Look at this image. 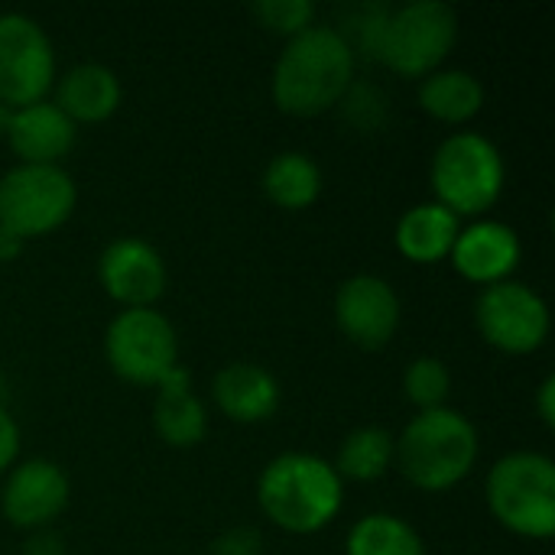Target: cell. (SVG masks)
Wrapping results in <instances>:
<instances>
[{
    "mask_svg": "<svg viewBox=\"0 0 555 555\" xmlns=\"http://www.w3.org/2000/svg\"><path fill=\"white\" fill-rule=\"evenodd\" d=\"M520 237L511 224L494 221V218H478L475 224L462 228L452 247V267L478 283V286H494L501 280H514V270L520 263Z\"/></svg>",
    "mask_w": 555,
    "mask_h": 555,
    "instance_id": "obj_14",
    "label": "cell"
},
{
    "mask_svg": "<svg viewBox=\"0 0 555 555\" xmlns=\"http://www.w3.org/2000/svg\"><path fill=\"white\" fill-rule=\"evenodd\" d=\"M507 166L498 143L478 130L449 133L429 163V182L436 202L452 215H485L504 192Z\"/></svg>",
    "mask_w": 555,
    "mask_h": 555,
    "instance_id": "obj_4",
    "label": "cell"
},
{
    "mask_svg": "<svg viewBox=\"0 0 555 555\" xmlns=\"http://www.w3.org/2000/svg\"><path fill=\"white\" fill-rule=\"evenodd\" d=\"M403 390H406V400L413 406H420V413L442 410L449 393H452V374H449L442 358L420 354L403 371Z\"/></svg>",
    "mask_w": 555,
    "mask_h": 555,
    "instance_id": "obj_24",
    "label": "cell"
},
{
    "mask_svg": "<svg viewBox=\"0 0 555 555\" xmlns=\"http://www.w3.org/2000/svg\"><path fill=\"white\" fill-rule=\"evenodd\" d=\"M354 52L335 26H309L286 39L270 88L280 111L293 117H315L345 98L354 81Z\"/></svg>",
    "mask_w": 555,
    "mask_h": 555,
    "instance_id": "obj_1",
    "label": "cell"
},
{
    "mask_svg": "<svg viewBox=\"0 0 555 555\" xmlns=\"http://www.w3.org/2000/svg\"><path fill=\"white\" fill-rule=\"evenodd\" d=\"M68 475L49 459H26L7 472L0 491V514L20 530H49L68 507Z\"/></svg>",
    "mask_w": 555,
    "mask_h": 555,
    "instance_id": "obj_12",
    "label": "cell"
},
{
    "mask_svg": "<svg viewBox=\"0 0 555 555\" xmlns=\"http://www.w3.org/2000/svg\"><path fill=\"white\" fill-rule=\"evenodd\" d=\"M20 555H65V540L55 530H33Z\"/></svg>",
    "mask_w": 555,
    "mask_h": 555,
    "instance_id": "obj_30",
    "label": "cell"
},
{
    "mask_svg": "<svg viewBox=\"0 0 555 555\" xmlns=\"http://www.w3.org/2000/svg\"><path fill=\"white\" fill-rule=\"evenodd\" d=\"M345 501V481L332 462L312 452L276 455L257 481V504L263 517L286 533L325 530Z\"/></svg>",
    "mask_w": 555,
    "mask_h": 555,
    "instance_id": "obj_2",
    "label": "cell"
},
{
    "mask_svg": "<svg viewBox=\"0 0 555 555\" xmlns=\"http://www.w3.org/2000/svg\"><path fill=\"white\" fill-rule=\"evenodd\" d=\"M387 16H390V7L387 3H358V7H348L345 23L335 26V29L351 46L354 59L358 55L377 59V46H380V33H384Z\"/></svg>",
    "mask_w": 555,
    "mask_h": 555,
    "instance_id": "obj_25",
    "label": "cell"
},
{
    "mask_svg": "<svg viewBox=\"0 0 555 555\" xmlns=\"http://www.w3.org/2000/svg\"><path fill=\"white\" fill-rule=\"evenodd\" d=\"M55 49L26 13H0V104L26 107L46 101L55 85Z\"/></svg>",
    "mask_w": 555,
    "mask_h": 555,
    "instance_id": "obj_10",
    "label": "cell"
},
{
    "mask_svg": "<svg viewBox=\"0 0 555 555\" xmlns=\"http://www.w3.org/2000/svg\"><path fill=\"white\" fill-rule=\"evenodd\" d=\"M420 104L446 124H465L485 107V85L468 68H436L420 81Z\"/></svg>",
    "mask_w": 555,
    "mask_h": 555,
    "instance_id": "obj_20",
    "label": "cell"
},
{
    "mask_svg": "<svg viewBox=\"0 0 555 555\" xmlns=\"http://www.w3.org/2000/svg\"><path fill=\"white\" fill-rule=\"evenodd\" d=\"M153 429L172 449H195L208 436V410L195 397L189 371L182 364L156 387Z\"/></svg>",
    "mask_w": 555,
    "mask_h": 555,
    "instance_id": "obj_17",
    "label": "cell"
},
{
    "mask_svg": "<svg viewBox=\"0 0 555 555\" xmlns=\"http://www.w3.org/2000/svg\"><path fill=\"white\" fill-rule=\"evenodd\" d=\"M7 397H10V387H7V377L0 374V410H7Z\"/></svg>",
    "mask_w": 555,
    "mask_h": 555,
    "instance_id": "obj_33",
    "label": "cell"
},
{
    "mask_svg": "<svg viewBox=\"0 0 555 555\" xmlns=\"http://www.w3.org/2000/svg\"><path fill=\"white\" fill-rule=\"evenodd\" d=\"M10 150L16 153L20 163L29 166H62L68 150L75 146L78 124H72L59 104L52 101H36L26 107L10 111V124L3 130Z\"/></svg>",
    "mask_w": 555,
    "mask_h": 555,
    "instance_id": "obj_15",
    "label": "cell"
},
{
    "mask_svg": "<svg viewBox=\"0 0 555 555\" xmlns=\"http://www.w3.org/2000/svg\"><path fill=\"white\" fill-rule=\"evenodd\" d=\"M338 107L345 111V120H351L358 130H377L387 117V98L377 85L351 81V88L345 91Z\"/></svg>",
    "mask_w": 555,
    "mask_h": 555,
    "instance_id": "obj_27",
    "label": "cell"
},
{
    "mask_svg": "<svg viewBox=\"0 0 555 555\" xmlns=\"http://www.w3.org/2000/svg\"><path fill=\"white\" fill-rule=\"evenodd\" d=\"M98 280L124 309H153V302L166 293L169 273L163 254L150 241L117 237L98 257Z\"/></svg>",
    "mask_w": 555,
    "mask_h": 555,
    "instance_id": "obj_13",
    "label": "cell"
},
{
    "mask_svg": "<svg viewBox=\"0 0 555 555\" xmlns=\"http://www.w3.org/2000/svg\"><path fill=\"white\" fill-rule=\"evenodd\" d=\"M260 185H263V195L276 208L306 211L322 195V169L309 153L283 150L267 163V169L260 176Z\"/></svg>",
    "mask_w": 555,
    "mask_h": 555,
    "instance_id": "obj_21",
    "label": "cell"
},
{
    "mask_svg": "<svg viewBox=\"0 0 555 555\" xmlns=\"http://www.w3.org/2000/svg\"><path fill=\"white\" fill-rule=\"evenodd\" d=\"M120 78L114 68L101 62H81L72 65L59 81H55V101L59 111L72 124H98L107 120L120 107Z\"/></svg>",
    "mask_w": 555,
    "mask_h": 555,
    "instance_id": "obj_18",
    "label": "cell"
},
{
    "mask_svg": "<svg viewBox=\"0 0 555 555\" xmlns=\"http://www.w3.org/2000/svg\"><path fill=\"white\" fill-rule=\"evenodd\" d=\"M478 455L481 442L475 423L452 406L413 416L397 439V462L403 478L426 494L462 485L478 465Z\"/></svg>",
    "mask_w": 555,
    "mask_h": 555,
    "instance_id": "obj_3",
    "label": "cell"
},
{
    "mask_svg": "<svg viewBox=\"0 0 555 555\" xmlns=\"http://www.w3.org/2000/svg\"><path fill=\"white\" fill-rule=\"evenodd\" d=\"M78 202L75 179L62 166L16 163L0 176V224L23 241L59 231Z\"/></svg>",
    "mask_w": 555,
    "mask_h": 555,
    "instance_id": "obj_7",
    "label": "cell"
},
{
    "mask_svg": "<svg viewBox=\"0 0 555 555\" xmlns=\"http://www.w3.org/2000/svg\"><path fill=\"white\" fill-rule=\"evenodd\" d=\"M459 231V215H452L439 202H420L400 215L393 241L410 263H439L452 254Z\"/></svg>",
    "mask_w": 555,
    "mask_h": 555,
    "instance_id": "obj_19",
    "label": "cell"
},
{
    "mask_svg": "<svg viewBox=\"0 0 555 555\" xmlns=\"http://www.w3.org/2000/svg\"><path fill=\"white\" fill-rule=\"evenodd\" d=\"M537 413H540L543 426H546V429H553L555 426V377L553 374H546V377L540 380V387H537Z\"/></svg>",
    "mask_w": 555,
    "mask_h": 555,
    "instance_id": "obj_31",
    "label": "cell"
},
{
    "mask_svg": "<svg viewBox=\"0 0 555 555\" xmlns=\"http://www.w3.org/2000/svg\"><path fill=\"white\" fill-rule=\"evenodd\" d=\"M345 555H426V543L403 517L367 514L351 527Z\"/></svg>",
    "mask_w": 555,
    "mask_h": 555,
    "instance_id": "obj_23",
    "label": "cell"
},
{
    "mask_svg": "<svg viewBox=\"0 0 555 555\" xmlns=\"http://www.w3.org/2000/svg\"><path fill=\"white\" fill-rule=\"evenodd\" d=\"M335 322L351 345L380 351L400 328V296L384 276H348L335 293Z\"/></svg>",
    "mask_w": 555,
    "mask_h": 555,
    "instance_id": "obj_11",
    "label": "cell"
},
{
    "mask_svg": "<svg viewBox=\"0 0 555 555\" xmlns=\"http://www.w3.org/2000/svg\"><path fill=\"white\" fill-rule=\"evenodd\" d=\"M23 247H26V241H23L20 234L7 231V228L0 224V263H10V260H16V257L23 254Z\"/></svg>",
    "mask_w": 555,
    "mask_h": 555,
    "instance_id": "obj_32",
    "label": "cell"
},
{
    "mask_svg": "<svg viewBox=\"0 0 555 555\" xmlns=\"http://www.w3.org/2000/svg\"><path fill=\"white\" fill-rule=\"evenodd\" d=\"M20 455V426L7 410H0V475L16 465Z\"/></svg>",
    "mask_w": 555,
    "mask_h": 555,
    "instance_id": "obj_29",
    "label": "cell"
},
{
    "mask_svg": "<svg viewBox=\"0 0 555 555\" xmlns=\"http://www.w3.org/2000/svg\"><path fill=\"white\" fill-rule=\"evenodd\" d=\"M397 462V436L384 426H358L338 446L335 472L341 481H377Z\"/></svg>",
    "mask_w": 555,
    "mask_h": 555,
    "instance_id": "obj_22",
    "label": "cell"
},
{
    "mask_svg": "<svg viewBox=\"0 0 555 555\" xmlns=\"http://www.w3.org/2000/svg\"><path fill=\"white\" fill-rule=\"evenodd\" d=\"M211 555H263V537L254 527H231L211 543Z\"/></svg>",
    "mask_w": 555,
    "mask_h": 555,
    "instance_id": "obj_28",
    "label": "cell"
},
{
    "mask_svg": "<svg viewBox=\"0 0 555 555\" xmlns=\"http://www.w3.org/2000/svg\"><path fill=\"white\" fill-rule=\"evenodd\" d=\"M250 10L263 29L280 33L286 39L315 26V3H309V0H257Z\"/></svg>",
    "mask_w": 555,
    "mask_h": 555,
    "instance_id": "obj_26",
    "label": "cell"
},
{
    "mask_svg": "<svg viewBox=\"0 0 555 555\" xmlns=\"http://www.w3.org/2000/svg\"><path fill=\"white\" fill-rule=\"evenodd\" d=\"M459 42V13L442 0H413L390 7L380 33L377 62L406 78L436 72Z\"/></svg>",
    "mask_w": 555,
    "mask_h": 555,
    "instance_id": "obj_6",
    "label": "cell"
},
{
    "mask_svg": "<svg viewBox=\"0 0 555 555\" xmlns=\"http://www.w3.org/2000/svg\"><path fill=\"white\" fill-rule=\"evenodd\" d=\"M488 507L494 520L530 540L555 533V465L543 452H511L488 472Z\"/></svg>",
    "mask_w": 555,
    "mask_h": 555,
    "instance_id": "obj_5",
    "label": "cell"
},
{
    "mask_svg": "<svg viewBox=\"0 0 555 555\" xmlns=\"http://www.w3.org/2000/svg\"><path fill=\"white\" fill-rule=\"evenodd\" d=\"M211 397L231 423L254 426V423H267L270 416H276L283 390H280V380L267 367L250 364V361H231L215 374Z\"/></svg>",
    "mask_w": 555,
    "mask_h": 555,
    "instance_id": "obj_16",
    "label": "cell"
},
{
    "mask_svg": "<svg viewBox=\"0 0 555 555\" xmlns=\"http://www.w3.org/2000/svg\"><path fill=\"white\" fill-rule=\"evenodd\" d=\"M475 325L491 348L504 354H533L550 338V306L533 286L501 280L478 293Z\"/></svg>",
    "mask_w": 555,
    "mask_h": 555,
    "instance_id": "obj_9",
    "label": "cell"
},
{
    "mask_svg": "<svg viewBox=\"0 0 555 555\" xmlns=\"http://www.w3.org/2000/svg\"><path fill=\"white\" fill-rule=\"evenodd\" d=\"M111 371L137 387H159L179 367V335L156 309H124L104 332Z\"/></svg>",
    "mask_w": 555,
    "mask_h": 555,
    "instance_id": "obj_8",
    "label": "cell"
}]
</instances>
